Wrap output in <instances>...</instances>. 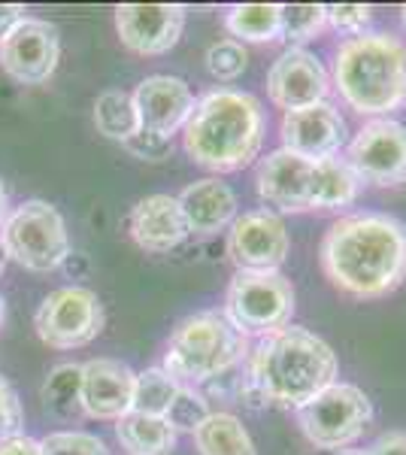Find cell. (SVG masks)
<instances>
[{
  "label": "cell",
  "mask_w": 406,
  "mask_h": 455,
  "mask_svg": "<svg viewBox=\"0 0 406 455\" xmlns=\"http://www.w3.org/2000/svg\"><path fill=\"white\" fill-rule=\"evenodd\" d=\"M322 270L337 291L376 300L406 280V225L386 212H355L328 228L319 249Z\"/></svg>",
  "instance_id": "cell-1"
},
{
  "label": "cell",
  "mask_w": 406,
  "mask_h": 455,
  "mask_svg": "<svg viewBox=\"0 0 406 455\" xmlns=\"http://www.w3.org/2000/svg\"><path fill=\"white\" fill-rule=\"evenodd\" d=\"M330 383H337L334 349L306 328L288 325L267 337H258L249 352L240 398H246L252 407L276 403L300 410Z\"/></svg>",
  "instance_id": "cell-2"
},
{
  "label": "cell",
  "mask_w": 406,
  "mask_h": 455,
  "mask_svg": "<svg viewBox=\"0 0 406 455\" xmlns=\"http://www.w3.org/2000/svg\"><path fill=\"white\" fill-rule=\"evenodd\" d=\"M188 158L212 173L249 167L264 143V109L255 94L216 88L195 100L182 128Z\"/></svg>",
  "instance_id": "cell-3"
},
{
  "label": "cell",
  "mask_w": 406,
  "mask_h": 455,
  "mask_svg": "<svg viewBox=\"0 0 406 455\" xmlns=\"http://www.w3.org/2000/svg\"><path fill=\"white\" fill-rule=\"evenodd\" d=\"M339 98L361 116H386L406 104V46L391 34H358L334 58Z\"/></svg>",
  "instance_id": "cell-4"
},
{
  "label": "cell",
  "mask_w": 406,
  "mask_h": 455,
  "mask_svg": "<svg viewBox=\"0 0 406 455\" xmlns=\"http://www.w3.org/2000/svg\"><path fill=\"white\" fill-rule=\"evenodd\" d=\"M243 358V334L225 313L203 310L173 328L164 352V371L182 386H201L227 373Z\"/></svg>",
  "instance_id": "cell-5"
},
{
  "label": "cell",
  "mask_w": 406,
  "mask_h": 455,
  "mask_svg": "<svg viewBox=\"0 0 406 455\" xmlns=\"http://www.w3.org/2000/svg\"><path fill=\"white\" fill-rule=\"evenodd\" d=\"M294 315V285L279 270H237L225 295V319L243 337H267L288 328Z\"/></svg>",
  "instance_id": "cell-6"
},
{
  "label": "cell",
  "mask_w": 406,
  "mask_h": 455,
  "mask_svg": "<svg viewBox=\"0 0 406 455\" xmlns=\"http://www.w3.org/2000/svg\"><path fill=\"white\" fill-rule=\"evenodd\" d=\"M0 237H4L6 255L34 274L58 270L70 255L64 216L46 201H25L12 210Z\"/></svg>",
  "instance_id": "cell-7"
},
{
  "label": "cell",
  "mask_w": 406,
  "mask_h": 455,
  "mask_svg": "<svg viewBox=\"0 0 406 455\" xmlns=\"http://www.w3.org/2000/svg\"><path fill=\"white\" fill-rule=\"evenodd\" d=\"M373 422V403L352 383H330L298 410L304 437L319 450H346Z\"/></svg>",
  "instance_id": "cell-8"
},
{
  "label": "cell",
  "mask_w": 406,
  "mask_h": 455,
  "mask_svg": "<svg viewBox=\"0 0 406 455\" xmlns=\"http://www.w3.org/2000/svg\"><path fill=\"white\" fill-rule=\"evenodd\" d=\"M34 328L52 349L88 347L103 328V304L92 289L68 285L43 300L34 315Z\"/></svg>",
  "instance_id": "cell-9"
},
{
  "label": "cell",
  "mask_w": 406,
  "mask_h": 455,
  "mask_svg": "<svg viewBox=\"0 0 406 455\" xmlns=\"http://www.w3.org/2000/svg\"><path fill=\"white\" fill-rule=\"evenodd\" d=\"M349 167L361 182L394 188L406 182V124L373 119L349 143Z\"/></svg>",
  "instance_id": "cell-10"
},
{
  "label": "cell",
  "mask_w": 406,
  "mask_h": 455,
  "mask_svg": "<svg viewBox=\"0 0 406 455\" xmlns=\"http://www.w3.org/2000/svg\"><path fill=\"white\" fill-rule=\"evenodd\" d=\"M61 58V40L55 25L43 19H21L0 43V68L21 85H43L52 79Z\"/></svg>",
  "instance_id": "cell-11"
},
{
  "label": "cell",
  "mask_w": 406,
  "mask_h": 455,
  "mask_svg": "<svg viewBox=\"0 0 406 455\" xmlns=\"http://www.w3.org/2000/svg\"><path fill=\"white\" fill-rule=\"evenodd\" d=\"M288 228L273 210L243 212L227 234V255L237 270H279L288 259Z\"/></svg>",
  "instance_id": "cell-12"
},
{
  "label": "cell",
  "mask_w": 406,
  "mask_h": 455,
  "mask_svg": "<svg viewBox=\"0 0 406 455\" xmlns=\"http://www.w3.org/2000/svg\"><path fill=\"white\" fill-rule=\"evenodd\" d=\"M186 6L179 4H124L115 10V31L134 55H164L179 43Z\"/></svg>",
  "instance_id": "cell-13"
},
{
  "label": "cell",
  "mask_w": 406,
  "mask_h": 455,
  "mask_svg": "<svg viewBox=\"0 0 406 455\" xmlns=\"http://www.w3.org/2000/svg\"><path fill=\"white\" fill-rule=\"evenodd\" d=\"M330 92V79L324 64L306 49H285L273 61L267 73V94L279 109H304L313 104H322Z\"/></svg>",
  "instance_id": "cell-14"
},
{
  "label": "cell",
  "mask_w": 406,
  "mask_h": 455,
  "mask_svg": "<svg viewBox=\"0 0 406 455\" xmlns=\"http://www.w3.org/2000/svg\"><path fill=\"white\" fill-rule=\"evenodd\" d=\"M279 134H283V149L294 152V156L309 161L334 158L339 146L346 143V119L337 107L322 100V104L285 113Z\"/></svg>",
  "instance_id": "cell-15"
},
{
  "label": "cell",
  "mask_w": 406,
  "mask_h": 455,
  "mask_svg": "<svg viewBox=\"0 0 406 455\" xmlns=\"http://www.w3.org/2000/svg\"><path fill=\"white\" fill-rule=\"evenodd\" d=\"M258 197L270 204L279 212H309L313 210V197H309V186H313V161L300 158L288 149L270 152L261 158L255 173Z\"/></svg>",
  "instance_id": "cell-16"
},
{
  "label": "cell",
  "mask_w": 406,
  "mask_h": 455,
  "mask_svg": "<svg viewBox=\"0 0 406 455\" xmlns=\"http://www.w3.org/2000/svg\"><path fill=\"white\" fill-rule=\"evenodd\" d=\"M137 373L119 358H92L83 364V413L92 419H115L131 413Z\"/></svg>",
  "instance_id": "cell-17"
},
{
  "label": "cell",
  "mask_w": 406,
  "mask_h": 455,
  "mask_svg": "<svg viewBox=\"0 0 406 455\" xmlns=\"http://www.w3.org/2000/svg\"><path fill=\"white\" fill-rule=\"evenodd\" d=\"M134 104L139 128L173 137L176 131L186 128L191 109H195V94H191V85L186 79L158 73V76H146L137 85Z\"/></svg>",
  "instance_id": "cell-18"
},
{
  "label": "cell",
  "mask_w": 406,
  "mask_h": 455,
  "mask_svg": "<svg viewBox=\"0 0 406 455\" xmlns=\"http://www.w3.org/2000/svg\"><path fill=\"white\" fill-rule=\"evenodd\" d=\"M128 231L131 240L152 255L170 252L191 234L179 201L170 195H149L137 201V207L128 216Z\"/></svg>",
  "instance_id": "cell-19"
},
{
  "label": "cell",
  "mask_w": 406,
  "mask_h": 455,
  "mask_svg": "<svg viewBox=\"0 0 406 455\" xmlns=\"http://www.w3.org/2000/svg\"><path fill=\"white\" fill-rule=\"evenodd\" d=\"M176 201H179L191 234H219L237 219V197L219 176L191 182Z\"/></svg>",
  "instance_id": "cell-20"
},
{
  "label": "cell",
  "mask_w": 406,
  "mask_h": 455,
  "mask_svg": "<svg viewBox=\"0 0 406 455\" xmlns=\"http://www.w3.org/2000/svg\"><path fill=\"white\" fill-rule=\"evenodd\" d=\"M361 180L343 158H319L313 161V210H343L358 201Z\"/></svg>",
  "instance_id": "cell-21"
},
{
  "label": "cell",
  "mask_w": 406,
  "mask_h": 455,
  "mask_svg": "<svg viewBox=\"0 0 406 455\" xmlns=\"http://www.w3.org/2000/svg\"><path fill=\"white\" fill-rule=\"evenodd\" d=\"M115 437L128 450V455H170L176 446V431L167 419L146 413H124L115 422Z\"/></svg>",
  "instance_id": "cell-22"
},
{
  "label": "cell",
  "mask_w": 406,
  "mask_h": 455,
  "mask_svg": "<svg viewBox=\"0 0 406 455\" xmlns=\"http://www.w3.org/2000/svg\"><path fill=\"white\" fill-rule=\"evenodd\" d=\"M195 443L201 455H258L249 431L231 413H210L195 431Z\"/></svg>",
  "instance_id": "cell-23"
},
{
  "label": "cell",
  "mask_w": 406,
  "mask_h": 455,
  "mask_svg": "<svg viewBox=\"0 0 406 455\" xmlns=\"http://www.w3.org/2000/svg\"><path fill=\"white\" fill-rule=\"evenodd\" d=\"M40 398L55 419H73L83 413V364H58L43 383Z\"/></svg>",
  "instance_id": "cell-24"
},
{
  "label": "cell",
  "mask_w": 406,
  "mask_h": 455,
  "mask_svg": "<svg viewBox=\"0 0 406 455\" xmlns=\"http://www.w3.org/2000/svg\"><path fill=\"white\" fill-rule=\"evenodd\" d=\"M94 124H98V131L103 137H109V140L128 143L139 131L134 94L119 92V88L103 92L100 98L94 100Z\"/></svg>",
  "instance_id": "cell-25"
},
{
  "label": "cell",
  "mask_w": 406,
  "mask_h": 455,
  "mask_svg": "<svg viewBox=\"0 0 406 455\" xmlns=\"http://www.w3.org/2000/svg\"><path fill=\"white\" fill-rule=\"evenodd\" d=\"M227 34L249 43H270L279 36V4H237L225 12Z\"/></svg>",
  "instance_id": "cell-26"
},
{
  "label": "cell",
  "mask_w": 406,
  "mask_h": 455,
  "mask_svg": "<svg viewBox=\"0 0 406 455\" xmlns=\"http://www.w3.org/2000/svg\"><path fill=\"white\" fill-rule=\"evenodd\" d=\"M182 383H176L164 368H149L143 373H137V386H134V403L131 410L146 416H161L164 419L170 403L179 395Z\"/></svg>",
  "instance_id": "cell-27"
},
{
  "label": "cell",
  "mask_w": 406,
  "mask_h": 455,
  "mask_svg": "<svg viewBox=\"0 0 406 455\" xmlns=\"http://www.w3.org/2000/svg\"><path fill=\"white\" fill-rule=\"evenodd\" d=\"M324 21V6L322 4H285L279 6V36L285 43H306L315 34H322Z\"/></svg>",
  "instance_id": "cell-28"
},
{
  "label": "cell",
  "mask_w": 406,
  "mask_h": 455,
  "mask_svg": "<svg viewBox=\"0 0 406 455\" xmlns=\"http://www.w3.org/2000/svg\"><path fill=\"white\" fill-rule=\"evenodd\" d=\"M206 416H210V403H206L203 395L195 392L191 386H182L179 395H176L173 403H170L164 419L173 431H191V435H195V431L206 422Z\"/></svg>",
  "instance_id": "cell-29"
},
{
  "label": "cell",
  "mask_w": 406,
  "mask_h": 455,
  "mask_svg": "<svg viewBox=\"0 0 406 455\" xmlns=\"http://www.w3.org/2000/svg\"><path fill=\"white\" fill-rule=\"evenodd\" d=\"M246 64H249V52L237 40H219V43H212L210 52H206V70H210L219 83H231V79L243 76Z\"/></svg>",
  "instance_id": "cell-30"
},
{
  "label": "cell",
  "mask_w": 406,
  "mask_h": 455,
  "mask_svg": "<svg viewBox=\"0 0 406 455\" xmlns=\"http://www.w3.org/2000/svg\"><path fill=\"white\" fill-rule=\"evenodd\" d=\"M43 455H109L107 443L88 431H52L40 440Z\"/></svg>",
  "instance_id": "cell-31"
},
{
  "label": "cell",
  "mask_w": 406,
  "mask_h": 455,
  "mask_svg": "<svg viewBox=\"0 0 406 455\" xmlns=\"http://www.w3.org/2000/svg\"><path fill=\"white\" fill-rule=\"evenodd\" d=\"M370 6L364 4H328L324 6V21L339 34H364V28L370 25Z\"/></svg>",
  "instance_id": "cell-32"
},
{
  "label": "cell",
  "mask_w": 406,
  "mask_h": 455,
  "mask_svg": "<svg viewBox=\"0 0 406 455\" xmlns=\"http://www.w3.org/2000/svg\"><path fill=\"white\" fill-rule=\"evenodd\" d=\"M124 149L134 152V156L143 158V161H161V158L170 156V149H173V137H164V134H155V131L139 128L137 134L124 143Z\"/></svg>",
  "instance_id": "cell-33"
},
{
  "label": "cell",
  "mask_w": 406,
  "mask_h": 455,
  "mask_svg": "<svg viewBox=\"0 0 406 455\" xmlns=\"http://www.w3.org/2000/svg\"><path fill=\"white\" fill-rule=\"evenodd\" d=\"M21 435V403L16 388L0 377V440Z\"/></svg>",
  "instance_id": "cell-34"
},
{
  "label": "cell",
  "mask_w": 406,
  "mask_h": 455,
  "mask_svg": "<svg viewBox=\"0 0 406 455\" xmlns=\"http://www.w3.org/2000/svg\"><path fill=\"white\" fill-rule=\"evenodd\" d=\"M367 455H406V431H388L367 450Z\"/></svg>",
  "instance_id": "cell-35"
},
{
  "label": "cell",
  "mask_w": 406,
  "mask_h": 455,
  "mask_svg": "<svg viewBox=\"0 0 406 455\" xmlns=\"http://www.w3.org/2000/svg\"><path fill=\"white\" fill-rule=\"evenodd\" d=\"M0 455H43V446H40V440L16 435V437L0 440Z\"/></svg>",
  "instance_id": "cell-36"
},
{
  "label": "cell",
  "mask_w": 406,
  "mask_h": 455,
  "mask_svg": "<svg viewBox=\"0 0 406 455\" xmlns=\"http://www.w3.org/2000/svg\"><path fill=\"white\" fill-rule=\"evenodd\" d=\"M25 19V6L19 4H0V43L12 34V28Z\"/></svg>",
  "instance_id": "cell-37"
},
{
  "label": "cell",
  "mask_w": 406,
  "mask_h": 455,
  "mask_svg": "<svg viewBox=\"0 0 406 455\" xmlns=\"http://www.w3.org/2000/svg\"><path fill=\"white\" fill-rule=\"evenodd\" d=\"M6 219H10V197H6V188H4V182H0V231H4Z\"/></svg>",
  "instance_id": "cell-38"
},
{
  "label": "cell",
  "mask_w": 406,
  "mask_h": 455,
  "mask_svg": "<svg viewBox=\"0 0 406 455\" xmlns=\"http://www.w3.org/2000/svg\"><path fill=\"white\" fill-rule=\"evenodd\" d=\"M6 261H10V255H6L4 237H0V274H4V270H6Z\"/></svg>",
  "instance_id": "cell-39"
},
{
  "label": "cell",
  "mask_w": 406,
  "mask_h": 455,
  "mask_svg": "<svg viewBox=\"0 0 406 455\" xmlns=\"http://www.w3.org/2000/svg\"><path fill=\"white\" fill-rule=\"evenodd\" d=\"M401 19H403V28H406V6H401Z\"/></svg>",
  "instance_id": "cell-40"
},
{
  "label": "cell",
  "mask_w": 406,
  "mask_h": 455,
  "mask_svg": "<svg viewBox=\"0 0 406 455\" xmlns=\"http://www.w3.org/2000/svg\"><path fill=\"white\" fill-rule=\"evenodd\" d=\"M0 322H4V298H0Z\"/></svg>",
  "instance_id": "cell-41"
},
{
  "label": "cell",
  "mask_w": 406,
  "mask_h": 455,
  "mask_svg": "<svg viewBox=\"0 0 406 455\" xmlns=\"http://www.w3.org/2000/svg\"><path fill=\"white\" fill-rule=\"evenodd\" d=\"M339 455H367V452H339Z\"/></svg>",
  "instance_id": "cell-42"
}]
</instances>
